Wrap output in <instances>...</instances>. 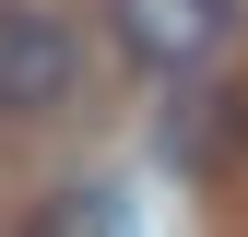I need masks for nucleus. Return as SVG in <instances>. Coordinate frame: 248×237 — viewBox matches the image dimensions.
Returning <instances> with one entry per match:
<instances>
[{"label": "nucleus", "mask_w": 248, "mask_h": 237, "mask_svg": "<svg viewBox=\"0 0 248 237\" xmlns=\"http://www.w3.org/2000/svg\"><path fill=\"white\" fill-rule=\"evenodd\" d=\"M83 95V36L59 12H0V118H47Z\"/></svg>", "instance_id": "1"}, {"label": "nucleus", "mask_w": 248, "mask_h": 237, "mask_svg": "<svg viewBox=\"0 0 248 237\" xmlns=\"http://www.w3.org/2000/svg\"><path fill=\"white\" fill-rule=\"evenodd\" d=\"M107 24H118V48H130L142 71L189 83L201 59L236 36V0H107Z\"/></svg>", "instance_id": "2"}, {"label": "nucleus", "mask_w": 248, "mask_h": 237, "mask_svg": "<svg viewBox=\"0 0 248 237\" xmlns=\"http://www.w3.org/2000/svg\"><path fill=\"white\" fill-rule=\"evenodd\" d=\"M166 154L177 166H189V178H213V166H236L248 154V95H236V83H177V107H166Z\"/></svg>", "instance_id": "3"}, {"label": "nucleus", "mask_w": 248, "mask_h": 237, "mask_svg": "<svg viewBox=\"0 0 248 237\" xmlns=\"http://www.w3.org/2000/svg\"><path fill=\"white\" fill-rule=\"evenodd\" d=\"M24 237H142L130 190H107V178H71V190H47L36 214H24Z\"/></svg>", "instance_id": "4"}]
</instances>
